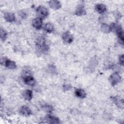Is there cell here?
I'll use <instances>...</instances> for the list:
<instances>
[{
	"instance_id": "cell-1",
	"label": "cell",
	"mask_w": 124,
	"mask_h": 124,
	"mask_svg": "<svg viewBox=\"0 0 124 124\" xmlns=\"http://www.w3.org/2000/svg\"><path fill=\"white\" fill-rule=\"evenodd\" d=\"M36 46L42 52H44L48 50V46L46 43L45 39L43 37H39L36 43Z\"/></svg>"
},
{
	"instance_id": "cell-2",
	"label": "cell",
	"mask_w": 124,
	"mask_h": 124,
	"mask_svg": "<svg viewBox=\"0 0 124 124\" xmlns=\"http://www.w3.org/2000/svg\"><path fill=\"white\" fill-rule=\"evenodd\" d=\"M36 13L39 16L38 17L42 19L46 17L48 13L47 9L45 6H40L36 9Z\"/></svg>"
},
{
	"instance_id": "cell-3",
	"label": "cell",
	"mask_w": 124,
	"mask_h": 124,
	"mask_svg": "<svg viewBox=\"0 0 124 124\" xmlns=\"http://www.w3.org/2000/svg\"><path fill=\"white\" fill-rule=\"evenodd\" d=\"M23 80L24 83L29 86H33L35 84V80L33 77L30 75H26L24 76Z\"/></svg>"
},
{
	"instance_id": "cell-4",
	"label": "cell",
	"mask_w": 124,
	"mask_h": 124,
	"mask_svg": "<svg viewBox=\"0 0 124 124\" xmlns=\"http://www.w3.org/2000/svg\"><path fill=\"white\" fill-rule=\"evenodd\" d=\"M109 80L111 84L112 85H114L121 81V77L117 73H115L110 76L109 78Z\"/></svg>"
},
{
	"instance_id": "cell-5",
	"label": "cell",
	"mask_w": 124,
	"mask_h": 124,
	"mask_svg": "<svg viewBox=\"0 0 124 124\" xmlns=\"http://www.w3.org/2000/svg\"><path fill=\"white\" fill-rule=\"evenodd\" d=\"M62 38L66 43H71L73 41V37L70 32L66 31L62 35Z\"/></svg>"
},
{
	"instance_id": "cell-6",
	"label": "cell",
	"mask_w": 124,
	"mask_h": 124,
	"mask_svg": "<svg viewBox=\"0 0 124 124\" xmlns=\"http://www.w3.org/2000/svg\"><path fill=\"white\" fill-rule=\"evenodd\" d=\"M32 24L35 28L37 29H40L42 28L43 24L42 19L39 17H36L33 19Z\"/></svg>"
},
{
	"instance_id": "cell-7",
	"label": "cell",
	"mask_w": 124,
	"mask_h": 124,
	"mask_svg": "<svg viewBox=\"0 0 124 124\" xmlns=\"http://www.w3.org/2000/svg\"><path fill=\"white\" fill-rule=\"evenodd\" d=\"M116 30V33L118 35V37L119 38V40H120V43L123 45L124 44V33L123 30L122 29L121 27L120 26H117L115 28Z\"/></svg>"
},
{
	"instance_id": "cell-8",
	"label": "cell",
	"mask_w": 124,
	"mask_h": 124,
	"mask_svg": "<svg viewBox=\"0 0 124 124\" xmlns=\"http://www.w3.org/2000/svg\"><path fill=\"white\" fill-rule=\"evenodd\" d=\"M19 112L24 116H29L31 114V111L30 109V108L26 106H22L20 110H19Z\"/></svg>"
},
{
	"instance_id": "cell-9",
	"label": "cell",
	"mask_w": 124,
	"mask_h": 124,
	"mask_svg": "<svg viewBox=\"0 0 124 124\" xmlns=\"http://www.w3.org/2000/svg\"><path fill=\"white\" fill-rule=\"evenodd\" d=\"M3 62L5 66L9 69H15L16 67V64L15 62L11 61L8 59H6Z\"/></svg>"
},
{
	"instance_id": "cell-10",
	"label": "cell",
	"mask_w": 124,
	"mask_h": 124,
	"mask_svg": "<svg viewBox=\"0 0 124 124\" xmlns=\"http://www.w3.org/2000/svg\"><path fill=\"white\" fill-rule=\"evenodd\" d=\"M4 19L6 21L9 22H12L15 21V16L13 13L10 12H6L5 13L4 16Z\"/></svg>"
},
{
	"instance_id": "cell-11",
	"label": "cell",
	"mask_w": 124,
	"mask_h": 124,
	"mask_svg": "<svg viewBox=\"0 0 124 124\" xmlns=\"http://www.w3.org/2000/svg\"><path fill=\"white\" fill-rule=\"evenodd\" d=\"M46 120H47V123H53V124H58L60 123V120L59 118L56 117H54L50 115H48L46 116Z\"/></svg>"
},
{
	"instance_id": "cell-12",
	"label": "cell",
	"mask_w": 124,
	"mask_h": 124,
	"mask_svg": "<svg viewBox=\"0 0 124 124\" xmlns=\"http://www.w3.org/2000/svg\"><path fill=\"white\" fill-rule=\"evenodd\" d=\"M76 96L80 98H83L86 97V94L85 91L82 89H77L75 90Z\"/></svg>"
},
{
	"instance_id": "cell-13",
	"label": "cell",
	"mask_w": 124,
	"mask_h": 124,
	"mask_svg": "<svg viewBox=\"0 0 124 124\" xmlns=\"http://www.w3.org/2000/svg\"><path fill=\"white\" fill-rule=\"evenodd\" d=\"M23 97L27 100H30L31 99L32 97V91L29 90H27L23 92Z\"/></svg>"
},
{
	"instance_id": "cell-14",
	"label": "cell",
	"mask_w": 124,
	"mask_h": 124,
	"mask_svg": "<svg viewBox=\"0 0 124 124\" xmlns=\"http://www.w3.org/2000/svg\"><path fill=\"white\" fill-rule=\"evenodd\" d=\"M95 9L97 12L100 14L103 13L106 10V6L103 4H98L95 6Z\"/></svg>"
},
{
	"instance_id": "cell-15",
	"label": "cell",
	"mask_w": 124,
	"mask_h": 124,
	"mask_svg": "<svg viewBox=\"0 0 124 124\" xmlns=\"http://www.w3.org/2000/svg\"><path fill=\"white\" fill-rule=\"evenodd\" d=\"M44 29L47 32H51L54 30V26L51 23H46L44 26Z\"/></svg>"
},
{
	"instance_id": "cell-16",
	"label": "cell",
	"mask_w": 124,
	"mask_h": 124,
	"mask_svg": "<svg viewBox=\"0 0 124 124\" xmlns=\"http://www.w3.org/2000/svg\"><path fill=\"white\" fill-rule=\"evenodd\" d=\"M85 12L86 11L84 10V8L81 6H80L79 7H78L77 9V10L76 12V14L78 16H82V15H84L86 14Z\"/></svg>"
},
{
	"instance_id": "cell-17",
	"label": "cell",
	"mask_w": 124,
	"mask_h": 124,
	"mask_svg": "<svg viewBox=\"0 0 124 124\" xmlns=\"http://www.w3.org/2000/svg\"><path fill=\"white\" fill-rule=\"evenodd\" d=\"M113 101L115 103V104L117 106H119L120 107H123V100H120L119 98L114 97L113 98Z\"/></svg>"
},
{
	"instance_id": "cell-18",
	"label": "cell",
	"mask_w": 124,
	"mask_h": 124,
	"mask_svg": "<svg viewBox=\"0 0 124 124\" xmlns=\"http://www.w3.org/2000/svg\"><path fill=\"white\" fill-rule=\"evenodd\" d=\"M7 36V33L6 31H5L4 30L1 29H0V38L2 40L4 41Z\"/></svg>"
},
{
	"instance_id": "cell-19",
	"label": "cell",
	"mask_w": 124,
	"mask_h": 124,
	"mask_svg": "<svg viewBox=\"0 0 124 124\" xmlns=\"http://www.w3.org/2000/svg\"><path fill=\"white\" fill-rule=\"evenodd\" d=\"M43 109L44 110H45L46 111H47V112H51V111L52 110V108L51 107V106H49V105H45V106H44L43 107Z\"/></svg>"
},
{
	"instance_id": "cell-20",
	"label": "cell",
	"mask_w": 124,
	"mask_h": 124,
	"mask_svg": "<svg viewBox=\"0 0 124 124\" xmlns=\"http://www.w3.org/2000/svg\"><path fill=\"white\" fill-rule=\"evenodd\" d=\"M119 62H120V64H121L122 65H124V55H121L120 57H119Z\"/></svg>"
},
{
	"instance_id": "cell-21",
	"label": "cell",
	"mask_w": 124,
	"mask_h": 124,
	"mask_svg": "<svg viewBox=\"0 0 124 124\" xmlns=\"http://www.w3.org/2000/svg\"><path fill=\"white\" fill-rule=\"evenodd\" d=\"M20 15L23 18H25L27 16V14L25 12H20Z\"/></svg>"
}]
</instances>
